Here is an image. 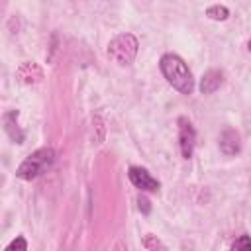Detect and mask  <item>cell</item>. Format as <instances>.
I'll return each mask as SVG.
<instances>
[{
  "mask_svg": "<svg viewBox=\"0 0 251 251\" xmlns=\"http://www.w3.org/2000/svg\"><path fill=\"white\" fill-rule=\"evenodd\" d=\"M159 69L163 73V76L167 78V82L180 94H192L194 90V78L192 73L188 69V65L184 63L182 57H178L176 53H165L159 59Z\"/></svg>",
  "mask_w": 251,
  "mask_h": 251,
  "instance_id": "cell-1",
  "label": "cell"
},
{
  "mask_svg": "<svg viewBox=\"0 0 251 251\" xmlns=\"http://www.w3.org/2000/svg\"><path fill=\"white\" fill-rule=\"evenodd\" d=\"M55 149L53 147H41L33 153H29L20 167L16 169V176L22 180H33L37 178L41 173H45L53 163H55Z\"/></svg>",
  "mask_w": 251,
  "mask_h": 251,
  "instance_id": "cell-2",
  "label": "cell"
},
{
  "mask_svg": "<svg viewBox=\"0 0 251 251\" xmlns=\"http://www.w3.org/2000/svg\"><path fill=\"white\" fill-rule=\"evenodd\" d=\"M137 49H139V41L133 33H118L116 37L110 39L106 53H108L110 61H114L116 65L127 67L135 61Z\"/></svg>",
  "mask_w": 251,
  "mask_h": 251,
  "instance_id": "cell-3",
  "label": "cell"
},
{
  "mask_svg": "<svg viewBox=\"0 0 251 251\" xmlns=\"http://www.w3.org/2000/svg\"><path fill=\"white\" fill-rule=\"evenodd\" d=\"M178 124V147L184 159H190L194 153V145H196V129L192 126V122L184 116H180L176 120Z\"/></svg>",
  "mask_w": 251,
  "mask_h": 251,
  "instance_id": "cell-4",
  "label": "cell"
},
{
  "mask_svg": "<svg viewBox=\"0 0 251 251\" xmlns=\"http://www.w3.org/2000/svg\"><path fill=\"white\" fill-rule=\"evenodd\" d=\"M127 178H129V182H131L137 190H141V192H157V190L161 188L159 180L153 178L151 173H149L147 169H143V167H135V165L129 167V169H127Z\"/></svg>",
  "mask_w": 251,
  "mask_h": 251,
  "instance_id": "cell-5",
  "label": "cell"
},
{
  "mask_svg": "<svg viewBox=\"0 0 251 251\" xmlns=\"http://www.w3.org/2000/svg\"><path fill=\"white\" fill-rule=\"evenodd\" d=\"M220 149L224 155H235L241 151V137L235 129L227 127L220 133Z\"/></svg>",
  "mask_w": 251,
  "mask_h": 251,
  "instance_id": "cell-6",
  "label": "cell"
},
{
  "mask_svg": "<svg viewBox=\"0 0 251 251\" xmlns=\"http://www.w3.org/2000/svg\"><path fill=\"white\" fill-rule=\"evenodd\" d=\"M222 82H224V73L218 71V69H210V71H206L202 75L198 88H200L202 94H212L222 86Z\"/></svg>",
  "mask_w": 251,
  "mask_h": 251,
  "instance_id": "cell-7",
  "label": "cell"
},
{
  "mask_svg": "<svg viewBox=\"0 0 251 251\" xmlns=\"http://www.w3.org/2000/svg\"><path fill=\"white\" fill-rule=\"evenodd\" d=\"M16 118H18V110H12V112H6L4 114V129H6V133L10 135V139L14 141V143H24V131L18 127V124H16Z\"/></svg>",
  "mask_w": 251,
  "mask_h": 251,
  "instance_id": "cell-8",
  "label": "cell"
},
{
  "mask_svg": "<svg viewBox=\"0 0 251 251\" xmlns=\"http://www.w3.org/2000/svg\"><path fill=\"white\" fill-rule=\"evenodd\" d=\"M39 71H41V69H39L35 63H24V65L18 69V76H20V80L25 82V84L39 82L41 76H43V73H39Z\"/></svg>",
  "mask_w": 251,
  "mask_h": 251,
  "instance_id": "cell-9",
  "label": "cell"
},
{
  "mask_svg": "<svg viewBox=\"0 0 251 251\" xmlns=\"http://www.w3.org/2000/svg\"><path fill=\"white\" fill-rule=\"evenodd\" d=\"M206 16L210 20H216V22H226L229 18V10L226 6H222V4H214V6L206 8Z\"/></svg>",
  "mask_w": 251,
  "mask_h": 251,
  "instance_id": "cell-10",
  "label": "cell"
},
{
  "mask_svg": "<svg viewBox=\"0 0 251 251\" xmlns=\"http://www.w3.org/2000/svg\"><path fill=\"white\" fill-rule=\"evenodd\" d=\"M231 251H251V237L249 235H239L231 245H229Z\"/></svg>",
  "mask_w": 251,
  "mask_h": 251,
  "instance_id": "cell-11",
  "label": "cell"
},
{
  "mask_svg": "<svg viewBox=\"0 0 251 251\" xmlns=\"http://www.w3.org/2000/svg\"><path fill=\"white\" fill-rule=\"evenodd\" d=\"M14 249H22V251L27 249V241L24 239V235H18L14 241H10V243L6 245V251H14Z\"/></svg>",
  "mask_w": 251,
  "mask_h": 251,
  "instance_id": "cell-12",
  "label": "cell"
},
{
  "mask_svg": "<svg viewBox=\"0 0 251 251\" xmlns=\"http://www.w3.org/2000/svg\"><path fill=\"white\" fill-rule=\"evenodd\" d=\"M143 247H147V249H157V247L165 249V245H163L159 239H153V235H151V233H149V235H145V239H143Z\"/></svg>",
  "mask_w": 251,
  "mask_h": 251,
  "instance_id": "cell-13",
  "label": "cell"
},
{
  "mask_svg": "<svg viewBox=\"0 0 251 251\" xmlns=\"http://www.w3.org/2000/svg\"><path fill=\"white\" fill-rule=\"evenodd\" d=\"M137 204H139V210H141L143 214H149V212H151V204H149V200H147L143 194L137 196Z\"/></svg>",
  "mask_w": 251,
  "mask_h": 251,
  "instance_id": "cell-14",
  "label": "cell"
},
{
  "mask_svg": "<svg viewBox=\"0 0 251 251\" xmlns=\"http://www.w3.org/2000/svg\"><path fill=\"white\" fill-rule=\"evenodd\" d=\"M247 49H249V53H251V39L247 41Z\"/></svg>",
  "mask_w": 251,
  "mask_h": 251,
  "instance_id": "cell-15",
  "label": "cell"
}]
</instances>
